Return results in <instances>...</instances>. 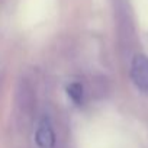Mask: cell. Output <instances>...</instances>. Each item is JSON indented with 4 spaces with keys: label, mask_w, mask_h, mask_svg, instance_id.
Returning <instances> with one entry per match:
<instances>
[{
    "label": "cell",
    "mask_w": 148,
    "mask_h": 148,
    "mask_svg": "<svg viewBox=\"0 0 148 148\" xmlns=\"http://www.w3.org/2000/svg\"><path fill=\"white\" fill-rule=\"evenodd\" d=\"M131 79L141 92H148V57L138 54L131 64Z\"/></svg>",
    "instance_id": "obj_1"
},
{
    "label": "cell",
    "mask_w": 148,
    "mask_h": 148,
    "mask_svg": "<svg viewBox=\"0 0 148 148\" xmlns=\"http://www.w3.org/2000/svg\"><path fill=\"white\" fill-rule=\"evenodd\" d=\"M35 141L38 148H54L57 138H55V132L52 128V122L48 116H44L36 128L35 132Z\"/></svg>",
    "instance_id": "obj_2"
},
{
    "label": "cell",
    "mask_w": 148,
    "mask_h": 148,
    "mask_svg": "<svg viewBox=\"0 0 148 148\" xmlns=\"http://www.w3.org/2000/svg\"><path fill=\"white\" fill-rule=\"evenodd\" d=\"M34 105H35V99L32 95V89L26 82H22L21 89H19V95H18V106H19L21 115L31 116V113L34 110Z\"/></svg>",
    "instance_id": "obj_3"
},
{
    "label": "cell",
    "mask_w": 148,
    "mask_h": 148,
    "mask_svg": "<svg viewBox=\"0 0 148 148\" xmlns=\"http://www.w3.org/2000/svg\"><path fill=\"white\" fill-rule=\"evenodd\" d=\"M67 93L68 96L71 97V100L77 105H82L83 100H84V90H83V86L80 83H71L67 86Z\"/></svg>",
    "instance_id": "obj_4"
}]
</instances>
